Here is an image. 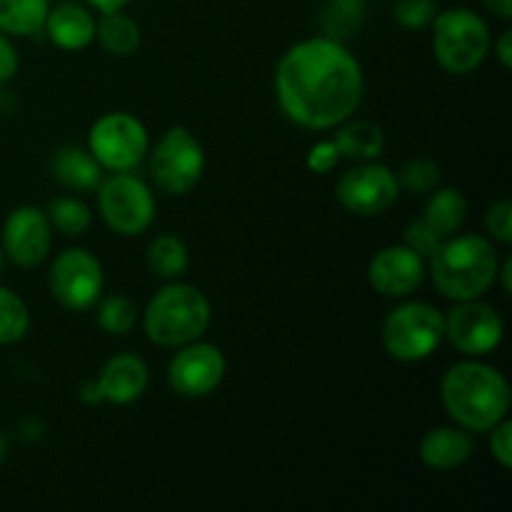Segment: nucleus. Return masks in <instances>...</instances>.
I'll return each instance as SVG.
<instances>
[{"mask_svg":"<svg viewBox=\"0 0 512 512\" xmlns=\"http://www.w3.org/2000/svg\"><path fill=\"white\" fill-rule=\"evenodd\" d=\"M365 75L340 40L318 35L295 43L275 68V95L285 118L308 130H330L363 103Z\"/></svg>","mask_w":512,"mask_h":512,"instance_id":"obj_1","label":"nucleus"},{"mask_svg":"<svg viewBox=\"0 0 512 512\" xmlns=\"http://www.w3.org/2000/svg\"><path fill=\"white\" fill-rule=\"evenodd\" d=\"M440 400L455 425L468 433H488L508 418L510 383L498 368L480 360L453 365L440 383Z\"/></svg>","mask_w":512,"mask_h":512,"instance_id":"obj_2","label":"nucleus"},{"mask_svg":"<svg viewBox=\"0 0 512 512\" xmlns=\"http://www.w3.org/2000/svg\"><path fill=\"white\" fill-rule=\"evenodd\" d=\"M428 260L438 293L455 303L483 298L498 280V250L480 233L450 235Z\"/></svg>","mask_w":512,"mask_h":512,"instance_id":"obj_3","label":"nucleus"},{"mask_svg":"<svg viewBox=\"0 0 512 512\" xmlns=\"http://www.w3.org/2000/svg\"><path fill=\"white\" fill-rule=\"evenodd\" d=\"M213 308L203 290L188 283H173L158 290L143 313V328L150 343L160 348H183L205 335Z\"/></svg>","mask_w":512,"mask_h":512,"instance_id":"obj_4","label":"nucleus"},{"mask_svg":"<svg viewBox=\"0 0 512 512\" xmlns=\"http://www.w3.org/2000/svg\"><path fill=\"white\" fill-rule=\"evenodd\" d=\"M433 53L443 70L453 75H468L488 58L490 28L475 10L448 8L438 10L433 23Z\"/></svg>","mask_w":512,"mask_h":512,"instance_id":"obj_5","label":"nucleus"},{"mask_svg":"<svg viewBox=\"0 0 512 512\" xmlns=\"http://www.w3.org/2000/svg\"><path fill=\"white\" fill-rule=\"evenodd\" d=\"M385 353L400 363L430 358L445 338V315L423 300H408L390 310L383 323Z\"/></svg>","mask_w":512,"mask_h":512,"instance_id":"obj_6","label":"nucleus"},{"mask_svg":"<svg viewBox=\"0 0 512 512\" xmlns=\"http://www.w3.org/2000/svg\"><path fill=\"white\" fill-rule=\"evenodd\" d=\"M205 170V150L200 140L183 125H173L163 133L150 153V175L163 193L188 195L200 183Z\"/></svg>","mask_w":512,"mask_h":512,"instance_id":"obj_7","label":"nucleus"},{"mask_svg":"<svg viewBox=\"0 0 512 512\" xmlns=\"http://www.w3.org/2000/svg\"><path fill=\"white\" fill-rule=\"evenodd\" d=\"M98 210L105 225L123 238L143 235L155 220V195L138 175L115 173L98 185Z\"/></svg>","mask_w":512,"mask_h":512,"instance_id":"obj_8","label":"nucleus"},{"mask_svg":"<svg viewBox=\"0 0 512 512\" xmlns=\"http://www.w3.org/2000/svg\"><path fill=\"white\" fill-rule=\"evenodd\" d=\"M148 130L135 115L115 110L98 118L90 128L88 150L103 170L128 173L148 155Z\"/></svg>","mask_w":512,"mask_h":512,"instance_id":"obj_9","label":"nucleus"},{"mask_svg":"<svg viewBox=\"0 0 512 512\" xmlns=\"http://www.w3.org/2000/svg\"><path fill=\"white\" fill-rule=\"evenodd\" d=\"M103 265L90 250L68 248L53 260L48 275L50 295L65 310H88L103 295Z\"/></svg>","mask_w":512,"mask_h":512,"instance_id":"obj_10","label":"nucleus"},{"mask_svg":"<svg viewBox=\"0 0 512 512\" xmlns=\"http://www.w3.org/2000/svg\"><path fill=\"white\" fill-rule=\"evenodd\" d=\"M335 195L350 215L373 218V215L385 213L398 200L400 188L393 170L368 160V163H358L340 175Z\"/></svg>","mask_w":512,"mask_h":512,"instance_id":"obj_11","label":"nucleus"},{"mask_svg":"<svg viewBox=\"0 0 512 512\" xmlns=\"http://www.w3.org/2000/svg\"><path fill=\"white\" fill-rule=\"evenodd\" d=\"M505 323L498 310L478 300H463L445 315V338L458 353L468 358H483V355L498 350L503 343Z\"/></svg>","mask_w":512,"mask_h":512,"instance_id":"obj_12","label":"nucleus"},{"mask_svg":"<svg viewBox=\"0 0 512 512\" xmlns=\"http://www.w3.org/2000/svg\"><path fill=\"white\" fill-rule=\"evenodd\" d=\"M225 355L218 345L195 343L183 345L168 365V383L180 398L200 400L213 395L225 378Z\"/></svg>","mask_w":512,"mask_h":512,"instance_id":"obj_13","label":"nucleus"},{"mask_svg":"<svg viewBox=\"0 0 512 512\" xmlns=\"http://www.w3.org/2000/svg\"><path fill=\"white\" fill-rule=\"evenodd\" d=\"M53 245V225L38 205H20L10 210L3 223V253L18 268L43 263Z\"/></svg>","mask_w":512,"mask_h":512,"instance_id":"obj_14","label":"nucleus"},{"mask_svg":"<svg viewBox=\"0 0 512 512\" xmlns=\"http://www.w3.org/2000/svg\"><path fill=\"white\" fill-rule=\"evenodd\" d=\"M148 378V365H145L143 358L133 353L113 355L103 365L98 378L80 388V400L85 405H130L143 398L145 388H148Z\"/></svg>","mask_w":512,"mask_h":512,"instance_id":"obj_15","label":"nucleus"},{"mask_svg":"<svg viewBox=\"0 0 512 512\" xmlns=\"http://www.w3.org/2000/svg\"><path fill=\"white\" fill-rule=\"evenodd\" d=\"M368 280L383 298H408L423 285L425 258L405 243L388 245L370 260Z\"/></svg>","mask_w":512,"mask_h":512,"instance_id":"obj_16","label":"nucleus"},{"mask_svg":"<svg viewBox=\"0 0 512 512\" xmlns=\"http://www.w3.org/2000/svg\"><path fill=\"white\" fill-rule=\"evenodd\" d=\"M420 460L430 470H455L475 453V438L460 425H440L420 440Z\"/></svg>","mask_w":512,"mask_h":512,"instance_id":"obj_17","label":"nucleus"},{"mask_svg":"<svg viewBox=\"0 0 512 512\" xmlns=\"http://www.w3.org/2000/svg\"><path fill=\"white\" fill-rule=\"evenodd\" d=\"M95 23L85 5L78 3H60L50 8L45 18V33L58 48L63 50H85L95 40Z\"/></svg>","mask_w":512,"mask_h":512,"instance_id":"obj_18","label":"nucleus"},{"mask_svg":"<svg viewBox=\"0 0 512 512\" xmlns=\"http://www.w3.org/2000/svg\"><path fill=\"white\" fill-rule=\"evenodd\" d=\"M333 143L343 160L368 163V160L380 158L385 150V133L378 123H370V120H345L338 125Z\"/></svg>","mask_w":512,"mask_h":512,"instance_id":"obj_19","label":"nucleus"},{"mask_svg":"<svg viewBox=\"0 0 512 512\" xmlns=\"http://www.w3.org/2000/svg\"><path fill=\"white\" fill-rule=\"evenodd\" d=\"M50 170H53V178L68 190H95L103 183V168L93 158V153L73 148V145L55 153Z\"/></svg>","mask_w":512,"mask_h":512,"instance_id":"obj_20","label":"nucleus"},{"mask_svg":"<svg viewBox=\"0 0 512 512\" xmlns=\"http://www.w3.org/2000/svg\"><path fill=\"white\" fill-rule=\"evenodd\" d=\"M428 203L423 210V223L438 235L440 240H448L450 235L460 233L465 218H468V200L455 188H435L428 193Z\"/></svg>","mask_w":512,"mask_h":512,"instance_id":"obj_21","label":"nucleus"},{"mask_svg":"<svg viewBox=\"0 0 512 512\" xmlns=\"http://www.w3.org/2000/svg\"><path fill=\"white\" fill-rule=\"evenodd\" d=\"M95 40L103 45L105 53L115 58L133 55L140 48V25L138 20L125 15L123 10L115 13H100V20L95 23Z\"/></svg>","mask_w":512,"mask_h":512,"instance_id":"obj_22","label":"nucleus"},{"mask_svg":"<svg viewBox=\"0 0 512 512\" xmlns=\"http://www.w3.org/2000/svg\"><path fill=\"white\" fill-rule=\"evenodd\" d=\"M50 0H0V33L28 38L43 30Z\"/></svg>","mask_w":512,"mask_h":512,"instance_id":"obj_23","label":"nucleus"},{"mask_svg":"<svg viewBox=\"0 0 512 512\" xmlns=\"http://www.w3.org/2000/svg\"><path fill=\"white\" fill-rule=\"evenodd\" d=\"M190 263L188 245L173 233L158 235L148 248V265L158 278L163 280H178L185 275Z\"/></svg>","mask_w":512,"mask_h":512,"instance_id":"obj_24","label":"nucleus"},{"mask_svg":"<svg viewBox=\"0 0 512 512\" xmlns=\"http://www.w3.org/2000/svg\"><path fill=\"white\" fill-rule=\"evenodd\" d=\"M50 225L58 233L68 235V238H78V235L88 233L90 223H93V213L88 205L78 198H53L45 208Z\"/></svg>","mask_w":512,"mask_h":512,"instance_id":"obj_25","label":"nucleus"},{"mask_svg":"<svg viewBox=\"0 0 512 512\" xmlns=\"http://www.w3.org/2000/svg\"><path fill=\"white\" fill-rule=\"evenodd\" d=\"M30 330V310L25 300L10 288L0 285V345L23 340Z\"/></svg>","mask_w":512,"mask_h":512,"instance_id":"obj_26","label":"nucleus"},{"mask_svg":"<svg viewBox=\"0 0 512 512\" xmlns=\"http://www.w3.org/2000/svg\"><path fill=\"white\" fill-rule=\"evenodd\" d=\"M363 10V0H330L323 13L325 35L343 43V38L358 33L360 23H363Z\"/></svg>","mask_w":512,"mask_h":512,"instance_id":"obj_27","label":"nucleus"},{"mask_svg":"<svg viewBox=\"0 0 512 512\" xmlns=\"http://www.w3.org/2000/svg\"><path fill=\"white\" fill-rule=\"evenodd\" d=\"M138 323V308L125 295H108L98 308V325L108 335H128Z\"/></svg>","mask_w":512,"mask_h":512,"instance_id":"obj_28","label":"nucleus"},{"mask_svg":"<svg viewBox=\"0 0 512 512\" xmlns=\"http://www.w3.org/2000/svg\"><path fill=\"white\" fill-rule=\"evenodd\" d=\"M395 178H398V188L405 190V193L428 195L438 188L440 165L428 158L410 160V163H405L403 168L395 173Z\"/></svg>","mask_w":512,"mask_h":512,"instance_id":"obj_29","label":"nucleus"},{"mask_svg":"<svg viewBox=\"0 0 512 512\" xmlns=\"http://www.w3.org/2000/svg\"><path fill=\"white\" fill-rule=\"evenodd\" d=\"M393 15L405 30L428 28L438 15V3L435 0H398Z\"/></svg>","mask_w":512,"mask_h":512,"instance_id":"obj_30","label":"nucleus"},{"mask_svg":"<svg viewBox=\"0 0 512 512\" xmlns=\"http://www.w3.org/2000/svg\"><path fill=\"white\" fill-rule=\"evenodd\" d=\"M485 230H488L490 240L510 245L512 243V203L510 200H498L485 213Z\"/></svg>","mask_w":512,"mask_h":512,"instance_id":"obj_31","label":"nucleus"},{"mask_svg":"<svg viewBox=\"0 0 512 512\" xmlns=\"http://www.w3.org/2000/svg\"><path fill=\"white\" fill-rule=\"evenodd\" d=\"M490 433V453L498 460L500 468H512V423L508 418L500 420L498 425L488 430Z\"/></svg>","mask_w":512,"mask_h":512,"instance_id":"obj_32","label":"nucleus"},{"mask_svg":"<svg viewBox=\"0 0 512 512\" xmlns=\"http://www.w3.org/2000/svg\"><path fill=\"white\" fill-rule=\"evenodd\" d=\"M440 243H443V240H440L423 220H415V223H410L408 228H405V245L413 248L418 255H423V258H430V255L440 248Z\"/></svg>","mask_w":512,"mask_h":512,"instance_id":"obj_33","label":"nucleus"},{"mask_svg":"<svg viewBox=\"0 0 512 512\" xmlns=\"http://www.w3.org/2000/svg\"><path fill=\"white\" fill-rule=\"evenodd\" d=\"M340 160L343 158H340L338 148H335L333 138H330V140H320V143H315L313 148H310L308 160H305V163H308V168L313 170V173L325 175V173H330V170H333Z\"/></svg>","mask_w":512,"mask_h":512,"instance_id":"obj_34","label":"nucleus"},{"mask_svg":"<svg viewBox=\"0 0 512 512\" xmlns=\"http://www.w3.org/2000/svg\"><path fill=\"white\" fill-rule=\"evenodd\" d=\"M18 73V50L10 43V35L0 33V85L8 83Z\"/></svg>","mask_w":512,"mask_h":512,"instance_id":"obj_35","label":"nucleus"},{"mask_svg":"<svg viewBox=\"0 0 512 512\" xmlns=\"http://www.w3.org/2000/svg\"><path fill=\"white\" fill-rule=\"evenodd\" d=\"M495 55H498L503 68H512V30H503L495 40Z\"/></svg>","mask_w":512,"mask_h":512,"instance_id":"obj_36","label":"nucleus"},{"mask_svg":"<svg viewBox=\"0 0 512 512\" xmlns=\"http://www.w3.org/2000/svg\"><path fill=\"white\" fill-rule=\"evenodd\" d=\"M485 10L493 13L495 18L510 20L512 18V0H483Z\"/></svg>","mask_w":512,"mask_h":512,"instance_id":"obj_37","label":"nucleus"},{"mask_svg":"<svg viewBox=\"0 0 512 512\" xmlns=\"http://www.w3.org/2000/svg\"><path fill=\"white\" fill-rule=\"evenodd\" d=\"M133 3V0H88V5H93L98 13H115V10H125V5Z\"/></svg>","mask_w":512,"mask_h":512,"instance_id":"obj_38","label":"nucleus"},{"mask_svg":"<svg viewBox=\"0 0 512 512\" xmlns=\"http://www.w3.org/2000/svg\"><path fill=\"white\" fill-rule=\"evenodd\" d=\"M498 278L503 283V293L510 295L512 293V258H505L503 265L498 268Z\"/></svg>","mask_w":512,"mask_h":512,"instance_id":"obj_39","label":"nucleus"},{"mask_svg":"<svg viewBox=\"0 0 512 512\" xmlns=\"http://www.w3.org/2000/svg\"><path fill=\"white\" fill-rule=\"evenodd\" d=\"M8 450H10V438H8V433L0 428V465H3L5 458H8Z\"/></svg>","mask_w":512,"mask_h":512,"instance_id":"obj_40","label":"nucleus"},{"mask_svg":"<svg viewBox=\"0 0 512 512\" xmlns=\"http://www.w3.org/2000/svg\"><path fill=\"white\" fill-rule=\"evenodd\" d=\"M5 268V253H3V245H0V273H3Z\"/></svg>","mask_w":512,"mask_h":512,"instance_id":"obj_41","label":"nucleus"}]
</instances>
